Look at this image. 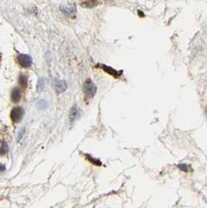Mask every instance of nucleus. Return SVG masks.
Returning <instances> with one entry per match:
<instances>
[{"mask_svg":"<svg viewBox=\"0 0 207 208\" xmlns=\"http://www.w3.org/2000/svg\"><path fill=\"white\" fill-rule=\"evenodd\" d=\"M97 91V87L95 86L94 82L91 81L90 79H87L85 84H84V92H85V96L87 99H91L93 98V96L96 94Z\"/></svg>","mask_w":207,"mask_h":208,"instance_id":"nucleus-1","label":"nucleus"},{"mask_svg":"<svg viewBox=\"0 0 207 208\" xmlns=\"http://www.w3.org/2000/svg\"><path fill=\"white\" fill-rule=\"evenodd\" d=\"M62 13L67 16H74L76 14V5L75 4H62L60 6Z\"/></svg>","mask_w":207,"mask_h":208,"instance_id":"nucleus-2","label":"nucleus"},{"mask_svg":"<svg viewBox=\"0 0 207 208\" xmlns=\"http://www.w3.org/2000/svg\"><path fill=\"white\" fill-rule=\"evenodd\" d=\"M23 115H24V110H23L22 107L21 106H15L12 110L11 118L14 123H18L22 119Z\"/></svg>","mask_w":207,"mask_h":208,"instance_id":"nucleus-3","label":"nucleus"},{"mask_svg":"<svg viewBox=\"0 0 207 208\" xmlns=\"http://www.w3.org/2000/svg\"><path fill=\"white\" fill-rule=\"evenodd\" d=\"M18 61L22 67H30L33 63L32 58L29 55H25V54H19L18 56Z\"/></svg>","mask_w":207,"mask_h":208,"instance_id":"nucleus-4","label":"nucleus"},{"mask_svg":"<svg viewBox=\"0 0 207 208\" xmlns=\"http://www.w3.org/2000/svg\"><path fill=\"white\" fill-rule=\"evenodd\" d=\"M54 87H55V89L58 93H62V92H63V91H65L66 88H67V85H66V82L62 80L55 79L54 80Z\"/></svg>","mask_w":207,"mask_h":208,"instance_id":"nucleus-5","label":"nucleus"},{"mask_svg":"<svg viewBox=\"0 0 207 208\" xmlns=\"http://www.w3.org/2000/svg\"><path fill=\"white\" fill-rule=\"evenodd\" d=\"M82 114V110L79 109L77 106H74L72 109L70 110V113H69V119L70 122L73 123L74 121H76L78 118H80V116Z\"/></svg>","mask_w":207,"mask_h":208,"instance_id":"nucleus-6","label":"nucleus"},{"mask_svg":"<svg viewBox=\"0 0 207 208\" xmlns=\"http://www.w3.org/2000/svg\"><path fill=\"white\" fill-rule=\"evenodd\" d=\"M101 67L104 69V71H105L107 74L111 75V76H114V77H119L120 75L122 74V71H117L113 69L112 67H110V66H107V65H102Z\"/></svg>","mask_w":207,"mask_h":208,"instance_id":"nucleus-7","label":"nucleus"},{"mask_svg":"<svg viewBox=\"0 0 207 208\" xmlns=\"http://www.w3.org/2000/svg\"><path fill=\"white\" fill-rule=\"evenodd\" d=\"M21 98V92L18 88H14L13 91H12V100L13 102L14 103H18Z\"/></svg>","mask_w":207,"mask_h":208,"instance_id":"nucleus-8","label":"nucleus"},{"mask_svg":"<svg viewBox=\"0 0 207 208\" xmlns=\"http://www.w3.org/2000/svg\"><path fill=\"white\" fill-rule=\"evenodd\" d=\"M19 84L24 88L27 86V85H28V78H27L26 75H24V74L20 75V76H19Z\"/></svg>","mask_w":207,"mask_h":208,"instance_id":"nucleus-9","label":"nucleus"},{"mask_svg":"<svg viewBox=\"0 0 207 208\" xmlns=\"http://www.w3.org/2000/svg\"><path fill=\"white\" fill-rule=\"evenodd\" d=\"M99 3H100L99 1H82L81 4L85 8H93V7L97 6Z\"/></svg>","mask_w":207,"mask_h":208,"instance_id":"nucleus-10","label":"nucleus"},{"mask_svg":"<svg viewBox=\"0 0 207 208\" xmlns=\"http://www.w3.org/2000/svg\"><path fill=\"white\" fill-rule=\"evenodd\" d=\"M8 151H9V147H8V144L5 142V141H3L1 146H0V155H4L8 153Z\"/></svg>","mask_w":207,"mask_h":208,"instance_id":"nucleus-11","label":"nucleus"},{"mask_svg":"<svg viewBox=\"0 0 207 208\" xmlns=\"http://www.w3.org/2000/svg\"><path fill=\"white\" fill-rule=\"evenodd\" d=\"M37 106H38V109L39 110H44L47 109V106H47V102L45 101V100H40V101L38 102Z\"/></svg>","mask_w":207,"mask_h":208,"instance_id":"nucleus-12","label":"nucleus"},{"mask_svg":"<svg viewBox=\"0 0 207 208\" xmlns=\"http://www.w3.org/2000/svg\"><path fill=\"white\" fill-rule=\"evenodd\" d=\"M44 86H45V81H44L43 78H40L38 82V85H37V88H38V92H41V91L44 89Z\"/></svg>","mask_w":207,"mask_h":208,"instance_id":"nucleus-13","label":"nucleus"},{"mask_svg":"<svg viewBox=\"0 0 207 208\" xmlns=\"http://www.w3.org/2000/svg\"><path fill=\"white\" fill-rule=\"evenodd\" d=\"M177 167H178L180 170L185 171V172H188V171L190 170V166L187 165V164H178V165H177Z\"/></svg>","mask_w":207,"mask_h":208,"instance_id":"nucleus-14","label":"nucleus"},{"mask_svg":"<svg viewBox=\"0 0 207 208\" xmlns=\"http://www.w3.org/2000/svg\"><path fill=\"white\" fill-rule=\"evenodd\" d=\"M86 157L89 159V161H91L92 163H94L95 165H99V166H101V165H102V163H101L100 161H99L98 159H94V158H92V157H90L89 155H86Z\"/></svg>","mask_w":207,"mask_h":208,"instance_id":"nucleus-15","label":"nucleus"},{"mask_svg":"<svg viewBox=\"0 0 207 208\" xmlns=\"http://www.w3.org/2000/svg\"><path fill=\"white\" fill-rule=\"evenodd\" d=\"M24 134H25V129H22L21 130H20V132H19V134H18V141L23 137V135H24Z\"/></svg>","mask_w":207,"mask_h":208,"instance_id":"nucleus-16","label":"nucleus"},{"mask_svg":"<svg viewBox=\"0 0 207 208\" xmlns=\"http://www.w3.org/2000/svg\"><path fill=\"white\" fill-rule=\"evenodd\" d=\"M6 170V167L3 165V164H0V173H2Z\"/></svg>","mask_w":207,"mask_h":208,"instance_id":"nucleus-17","label":"nucleus"},{"mask_svg":"<svg viewBox=\"0 0 207 208\" xmlns=\"http://www.w3.org/2000/svg\"><path fill=\"white\" fill-rule=\"evenodd\" d=\"M205 114H206V117H207V106H206V109H205Z\"/></svg>","mask_w":207,"mask_h":208,"instance_id":"nucleus-18","label":"nucleus"}]
</instances>
